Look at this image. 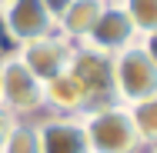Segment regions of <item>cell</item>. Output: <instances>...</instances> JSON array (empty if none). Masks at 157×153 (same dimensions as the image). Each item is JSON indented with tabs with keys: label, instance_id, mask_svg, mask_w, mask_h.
I'll use <instances>...</instances> for the list:
<instances>
[{
	"label": "cell",
	"instance_id": "obj_1",
	"mask_svg": "<svg viewBox=\"0 0 157 153\" xmlns=\"http://www.w3.org/2000/svg\"><path fill=\"white\" fill-rule=\"evenodd\" d=\"M110 80H114V103L121 107L157 97V57L151 50V40H137L121 53H114Z\"/></svg>",
	"mask_w": 157,
	"mask_h": 153
},
{
	"label": "cell",
	"instance_id": "obj_2",
	"mask_svg": "<svg viewBox=\"0 0 157 153\" xmlns=\"http://www.w3.org/2000/svg\"><path fill=\"white\" fill-rule=\"evenodd\" d=\"M80 123H84L90 153H147L137 140V130L127 117V107H121V103L94 107L80 117Z\"/></svg>",
	"mask_w": 157,
	"mask_h": 153
},
{
	"label": "cell",
	"instance_id": "obj_3",
	"mask_svg": "<svg viewBox=\"0 0 157 153\" xmlns=\"http://www.w3.org/2000/svg\"><path fill=\"white\" fill-rule=\"evenodd\" d=\"M0 107L13 120H37L44 113V83L13 50L0 53Z\"/></svg>",
	"mask_w": 157,
	"mask_h": 153
},
{
	"label": "cell",
	"instance_id": "obj_4",
	"mask_svg": "<svg viewBox=\"0 0 157 153\" xmlns=\"http://www.w3.org/2000/svg\"><path fill=\"white\" fill-rule=\"evenodd\" d=\"M74 50H77V43H70V40L60 37L57 30L47 33V37H37L30 43H24V47H13V53L27 63V70H30L40 83H47V80L67 73V70H70V60H74Z\"/></svg>",
	"mask_w": 157,
	"mask_h": 153
},
{
	"label": "cell",
	"instance_id": "obj_5",
	"mask_svg": "<svg viewBox=\"0 0 157 153\" xmlns=\"http://www.w3.org/2000/svg\"><path fill=\"white\" fill-rule=\"evenodd\" d=\"M0 30L13 47H24L37 37L54 33V20L44 0H7L0 7Z\"/></svg>",
	"mask_w": 157,
	"mask_h": 153
},
{
	"label": "cell",
	"instance_id": "obj_6",
	"mask_svg": "<svg viewBox=\"0 0 157 153\" xmlns=\"http://www.w3.org/2000/svg\"><path fill=\"white\" fill-rule=\"evenodd\" d=\"M137 40H140V37L134 30V24L127 20V13L121 10V3H117V0H107V7L100 10L97 24L90 27V33H87V40L77 43V47H87V50H97V53H104V57H114V53H121L124 47L137 43Z\"/></svg>",
	"mask_w": 157,
	"mask_h": 153
},
{
	"label": "cell",
	"instance_id": "obj_7",
	"mask_svg": "<svg viewBox=\"0 0 157 153\" xmlns=\"http://www.w3.org/2000/svg\"><path fill=\"white\" fill-rule=\"evenodd\" d=\"M70 73L84 83V90L90 97L94 107L104 103H114V80H110V57L87 50V47H77L74 50V60H70Z\"/></svg>",
	"mask_w": 157,
	"mask_h": 153
},
{
	"label": "cell",
	"instance_id": "obj_8",
	"mask_svg": "<svg viewBox=\"0 0 157 153\" xmlns=\"http://www.w3.org/2000/svg\"><path fill=\"white\" fill-rule=\"evenodd\" d=\"M87 110H94V103L84 90V83L70 70L44 83V113L47 117H84Z\"/></svg>",
	"mask_w": 157,
	"mask_h": 153
},
{
	"label": "cell",
	"instance_id": "obj_9",
	"mask_svg": "<svg viewBox=\"0 0 157 153\" xmlns=\"http://www.w3.org/2000/svg\"><path fill=\"white\" fill-rule=\"evenodd\" d=\"M40 153H90L80 117H40Z\"/></svg>",
	"mask_w": 157,
	"mask_h": 153
},
{
	"label": "cell",
	"instance_id": "obj_10",
	"mask_svg": "<svg viewBox=\"0 0 157 153\" xmlns=\"http://www.w3.org/2000/svg\"><path fill=\"white\" fill-rule=\"evenodd\" d=\"M104 7H107V0H70V7L57 20V33L67 37L70 43H84Z\"/></svg>",
	"mask_w": 157,
	"mask_h": 153
},
{
	"label": "cell",
	"instance_id": "obj_11",
	"mask_svg": "<svg viewBox=\"0 0 157 153\" xmlns=\"http://www.w3.org/2000/svg\"><path fill=\"white\" fill-rule=\"evenodd\" d=\"M127 117H130L134 130H137L140 147H144V150H154V143H157V97L130 103V107H127Z\"/></svg>",
	"mask_w": 157,
	"mask_h": 153
},
{
	"label": "cell",
	"instance_id": "obj_12",
	"mask_svg": "<svg viewBox=\"0 0 157 153\" xmlns=\"http://www.w3.org/2000/svg\"><path fill=\"white\" fill-rule=\"evenodd\" d=\"M127 20L134 24V30L140 40H154L157 33V0H117Z\"/></svg>",
	"mask_w": 157,
	"mask_h": 153
},
{
	"label": "cell",
	"instance_id": "obj_13",
	"mask_svg": "<svg viewBox=\"0 0 157 153\" xmlns=\"http://www.w3.org/2000/svg\"><path fill=\"white\" fill-rule=\"evenodd\" d=\"M0 153H40V133L37 120H13Z\"/></svg>",
	"mask_w": 157,
	"mask_h": 153
},
{
	"label": "cell",
	"instance_id": "obj_14",
	"mask_svg": "<svg viewBox=\"0 0 157 153\" xmlns=\"http://www.w3.org/2000/svg\"><path fill=\"white\" fill-rule=\"evenodd\" d=\"M44 7H47V13H50V20H54V30H57V20H60V13L70 7V0H44Z\"/></svg>",
	"mask_w": 157,
	"mask_h": 153
},
{
	"label": "cell",
	"instance_id": "obj_15",
	"mask_svg": "<svg viewBox=\"0 0 157 153\" xmlns=\"http://www.w3.org/2000/svg\"><path fill=\"white\" fill-rule=\"evenodd\" d=\"M10 126H13V117L0 107V147H3V140H7V133H10Z\"/></svg>",
	"mask_w": 157,
	"mask_h": 153
},
{
	"label": "cell",
	"instance_id": "obj_16",
	"mask_svg": "<svg viewBox=\"0 0 157 153\" xmlns=\"http://www.w3.org/2000/svg\"><path fill=\"white\" fill-rule=\"evenodd\" d=\"M3 3H7V0H0V7H3Z\"/></svg>",
	"mask_w": 157,
	"mask_h": 153
}]
</instances>
